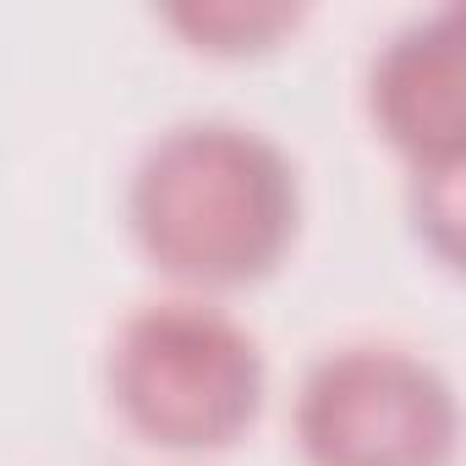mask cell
I'll list each match as a JSON object with an SVG mask.
<instances>
[{
  "instance_id": "1",
  "label": "cell",
  "mask_w": 466,
  "mask_h": 466,
  "mask_svg": "<svg viewBox=\"0 0 466 466\" xmlns=\"http://www.w3.org/2000/svg\"><path fill=\"white\" fill-rule=\"evenodd\" d=\"M132 237L148 264L192 291L264 280L297 237V170L242 121H181L132 170Z\"/></svg>"
},
{
  "instance_id": "2",
  "label": "cell",
  "mask_w": 466,
  "mask_h": 466,
  "mask_svg": "<svg viewBox=\"0 0 466 466\" xmlns=\"http://www.w3.org/2000/svg\"><path fill=\"white\" fill-rule=\"evenodd\" d=\"M110 400L148 444H237L264 406V351L237 319L208 302H148L116 329Z\"/></svg>"
},
{
  "instance_id": "3",
  "label": "cell",
  "mask_w": 466,
  "mask_h": 466,
  "mask_svg": "<svg viewBox=\"0 0 466 466\" xmlns=\"http://www.w3.org/2000/svg\"><path fill=\"white\" fill-rule=\"evenodd\" d=\"M297 444L308 466H455L450 379L400 346H340L302 379Z\"/></svg>"
},
{
  "instance_id": "4",
  "label": "cell",
  "mask_w": 466,
  "mask_h": 466,
  "mask_svg": "<svg viewBox=\"0 0 466 466\" xmlns=\"http://www.w3.org/2000/svg\"><path fill=\"white\" fill-rule=\"evenodd\" d=\"M379 132L422 170H461L466 159V23L455 6L400 28L368 77Z\"/></svg>"
},
{
  "instance_id": "5",
  "label": "cell",
  "mask_w": 466,
  "mask_h": 466,
  "mask_svg": "<svg viewBox=\"0 0 466 466\" xmlns=\"http://www.w3.org/2000/svg\"><path fill=\"white\" fill-rule=\"evenodd\" d=\"M297 6H242V0H208V6H176L165 12L170 28H181L208 56H248L269 50L286 28H297Z\"/></svg>"
},
{
  "instance_id": "6",
  "label": "cell",
  "mask_w": 466,
  "mask_h": 466,
  "mask_svg": "<svg viewBox=\"0 0 466 466\" xmlns=\"http://www.w3.org/2000/svg\"><path fill=\"white\" fill-rule=\"evenodd\" d=\"M461 219V170H422L417 176V225L433 237L439 258H455V225Z\"/></svg>"
}]
</instances>
